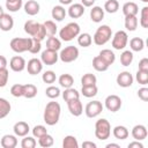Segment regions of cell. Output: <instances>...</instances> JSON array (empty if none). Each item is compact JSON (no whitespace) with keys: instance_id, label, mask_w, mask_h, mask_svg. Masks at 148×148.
Returning <instances> with one entry per match:
<instances>
[{"instance_id":"cell-29","label":"cell","mask_w":148,"mask_h":148,"mask_svg":"<svg viewBox=\"0 0 148 148\" xmlns=\"http://www.w3.org/2000/svg\"><path fill=\"white\" fill-rule=\"evenodd\" d=\"M130 47H131V50L134 51V52H140V51H142L143 47H145V42H143V39L140 38V37H134V38H132V39L130 40Z\"/></svg>"},{"instance_id":"cell-63","label":"cell","mask_w":148,"mask_h":148,"mask_svg":"<svg viewBox=\"0 0 148 148\" xmlns=\"http://www.w3.org/2000/svg\"><path fill=\"white\" fill-rule=\"evenodd\" d=\"M6 1H9V0H6Z\"/></svg>"},{"instance_id":"cell-31","label":"cell","mask_w":148,"mask_h":148,"mask_svg":"<svg viewBox=\"0 0 148 148\" xmlns=\"http://www.w3.org/2000/svg\"><path fill=\"white\" fill-rule=\"evenodd\" d=\"M92 43V38L90 36V34L88 32H83V34H79L77 36V44L82 47H88L90 46Z\"/></svg>"},{"instance_id":"cell-14","label":"cell","mask_w":148,"mask_h":148,"mask_svg":"<svg viewBox=\"0 0 148 148\" xmlns=\"http://www.w3.org/2000/svg\"><path fill=\"white\" fill-rule=\"evenodd\" d=\"M67 106H68V110H69L71 114H73L74 117H79L83 112V106H82V103H81L80 98H75V99L68 101L67 102Z\"/></svg>"},{"instance_id":"cell-27","label":"cell","mask_w":148,"mask_h":148,"mask_svg":"<svg viewBox=\"0 0 148 148\" xmlns=\"http://www.w3.org/2000/svg\"><path fill=\"white\" fill-rule=\"evenodd\" d=\"M58 81H59L60 87H62V88H65V89H66V88H71V87L74 84V79H73V76H72L71 74H67V73L61 74V75L59 76Z\"/></svg>"},{"instance_id":"cell-42","label":"cell","mask_w":148,"mask_h":148,"mask_svg":"<svg viewBox=\"0 0 148 148\" xmlns=\"http://www.w3.org/2000/svg\"><path fill=\"white\" fill-rule=\"evenodd\" d=\"M118 9H119V2L117 0H108L104 3V10L110 13V14L117 13Z\"/></svg>"},{"instance_id":"cell-32","label":"cell","mask_w":148,"mask_h":148,"mask_svg":"<svg viewBox=\"0 0 148 148\" xmlns=\"http://www.w3.org/2000/svg\"><path fill=\"white\" fill-rule=\"evenodd\" d=\"M37 95V87L31 83L23 84V97L25 98H34Z\"/></svg>"},{"instance_id":"cell-19","label":"cell","mask_w":148,"mask_h":148,"mask_svg":"<svg viewBox=\"0 0 148 148\" xmlns=\"http://www.w3.org/2000/svg\"><path fill=\"white\" fill-rule=\"evenodd\" d=\"M68 15L72 18H79L84 14V6L81 3H73L68 8Z\"/></svg>"},{"instance_id":"cell-28","label":"cell","mask_w":148,"mask_h":148,"mask_svg":"<svg viewBox=\"0 0 148 148\" xmlns=\"http://www.w3.org/2000/svg\"><path fill=\"white\" fill-rule=\"evenodd\" d=\"M10 109H12L10 103H9L6 98L0 97V119L6 118V117L9 114Z\"/></svg>"},{"instance_id":"cell-36","label":"cell","mask_w":148,"mask_h":148,"mask_svg":"<svg viewBox=\"0 0 148 148\" xmlns=\"http://www.w3.org/2000/svg\"><path fill=\"white\" fill-rule=\"evenodd\" d=\"M97 91H98V89H97L96 84H94V86H83L82 89H81V94L87 98H91V97L96 96Z\"/></svg>"},{"instance_id":"cell-1","label":"cell","mask_w":148,"mask_h":148,"mask_svg":"<svg viewBox=\"0 0 148 148\" xmlns=\"http://www.w3.org/2000/svg\"><path fill=\"white\" fill-rule=\"evenodd\" d=\"M60 113H61L60 104L58 102H53V101L52 102H49L46 104V106H45L44 114H43L44 121L46 123V125L53 126V125H56L59 121Z\"/></svg>"},{"instance_id":"cell-44","label":"cell","mask_w":148,"mask_h":148,"mask_svg":"<svg viewBox=\"0 0 148 148\" xmlns=\"http://www.w3.org/2000/svg\"><path fill=\"white\" fill-rule=\"evenodd\" d=\"M135 79H136L139 84L146 86L148 83V71H140V69H138Z\"/></svg>"},{"instance_id":"cell-55","label":"cell","mask_w":148,"mask_h":148,"mask_svg":"<svg viewBox=\"0 0 148 148\" xmlns=\"http://www.w3.org/2000/svg\"><path fill=\"white\" fill-rule=\"evenodd\" d=\"M128 148H143V145H142L140 141L135 140V141L128 143Z\"/></svg>"},{"instance_id":"cell-18","label":"cell","mask_w":148,"mask_h":148,"mask_svg":"<svg viewBox=\"0 0 148 148\" xmlns=\"http://www.w3.org/2000/svg\"><path fill=\"white\" fill-rule=\"evenodd\" d=\"M121 9H123V14L125 16H136V14L139 13V7L133 1L125 2L123 5V8Z\"/></svg>"},{"instance_id":"cell-46","label":"cell","mask_w":148,"mask_h":148,"mask_svg":"<svg viewBox=\"0 0 148 148\" xmlns=\"http://www.w3.org/2000/svg\"><path fill=\"white\" fill-rule=\"evenodd\" d=\"M45 95H46L49 98L54 99V98H57V97L60 96V89H59L58 87L50 86V87L46 88V90H45Z\"/></svg>"},{"instance_id":"cell-62","label":"cell","mask_w":148,"mask_h":148,"mask_svg":"<svg viewBox=\"0 0 148 148\" xmlns=\"http://www.w3.org/2000/svg\"><path fill=\"white\" fill-rule=\"evenodd\" d=\"M142 2H148V0H141Z\"/></svg>"},{"instance_id":"cell-5","label":"cell","mask_w":148,"mask_h":148,"mask_svg":"<svg viewBox=\"0 0 148 148\" xmlns=\"http://www.w3.org/2000/svg\"><path fill=\"white\" fill-rule=\"evenodd\" d=\"M31 44H32V38L31 37H25V38L15 37V38H13L10 40L9 46H10V49L14 52H16V53H23V52H27V51L30 50Z\"/></svg>"},{"instance_id":"cell-33","label":"cell","mask_w":148,"mask_h":148,"mask_svg":"<svg viewBox=\"0 0 148 148\" xmlns=\"http://www.w3.org/2000/svg\"><path fill=\"white\" fill-rule=\"evenodd\" d=\"M43 25H44V29H45V35L47 36V37H51V36H54L56 34H57V24L53 22V21H51V20H49V21H45L44 23H43Z\"/></svg>"},{"instance_id":"cell-35","label":"cell","mask_w":148,"mask_h":148,"mask_svg":"<svg viewBox=\"0 0 148 148\" xmlns=\"http://www.w3.org/2000/svg\"><path fill=\"white\" fill-rule=\"evenodd\" d=\"M92 67L97 71V72H105L109 66L105 64V61L99 57V56H96L94 59H92Z\"/></svg>"},{"instance_id":"cell-22","label":"cell","mask_w":148,"mask_h":148,"mask_svg":"<svg viewBox=\"0 0 148 148\" xmlns=\"http://www.w3.org/2000/svg\"><path fill=\"white\" fill-rule=\"evenodd\" d=\"M0 145L2 148H15L17 146V139L16 135H12V134H6L1 138Z\"/></svg>"},{"instance_id":"cell-15","label":"cell","mask_w":148,"mask_h":148,"mask_svg":"<svg viewBox=\"0 0 148 148\" xmlns=\"http://www.w3.org/2000/svg\"><path fill=\"white\" fill-rule=\"evenodd\" d=\"M25 66H27V64H25L24 58H22L20 56L13 57L10 59V61H9V67L14 72H22V71H24Z\"/></svg>"},{"instance_id":"cell-30","label":"cell","mask_w":148,"mask_h":148,"mask_svg":"<svg viewBox=\"0 0 148 148\" xmlns=\"http://www.w3.org/2000/svg\"><path fill=\"white\" fill-rule=\"evenodd\" d=\"M62 98L65 102H68V101H72V99H75V98H80V92L74 89V88H66L62 92Z\"/></svg>"},{"instance_id":"cell-4","label":"cell","mask_w":148,"mask_h":148,"mask_svg":"<svg viewBox=\"0 0 148 148\" xmlns=\"http://www.w3.org/2000/svg\"><path fill=\"white\" fill-rule=\"evenodd\" d=\"M80 34V25L76 22H69L59 31V37L64 42H69L77 37Z\"/></svg>"},{"instance_id":"cell-39","label":"cell","mask_w":148,"mask_h":148,"mask_svg":"<svg viewBox=\"0 0 148 148\" xmlns=\"http://www.w3.org/2000/svg\"><path fill=\"white\" fill-rule=\"evenodd\" d=\"M38 143L43 148H49V147H52L53 146L54 140H53V136L52 135H50L49 133H46L45 135H43L42 138L38 139Z\"/></svg>"},{"instance_id":"cell-53","label":"cell","mask_w":148,"mask_h":148,"mask_svg":"<svg viewBox=\"0 0 148 148\" xmlns=\"http://www.w3.org/2000/svg\"><path fill=\"white\" fill-rule=\"evenodd\" d=\"M138 96H139V98H140L141 101L147 102V101H148V88H146V87L140 88V89L138 90Z\"/></svg>"},{"instance_id":"cell-24","label":"cell","mask_w":148,"mask_h":148,"mask_svg":"<svg viewBox=\"0 0 148 148\" xmlns=\"http://www.w3.org/2000/svg\"><path fill=\"white\" fill-rule=\"evenodd\" d=\"M112 134H113V136H114L116 139H118V140H125V139L128 138L130 132H128V130H127L125 126L118 125V126H116V127L113 128Z\"/></svg>"},{"instance_id":"cell-9","label":"cell","mask_w":148,"mask_h":148,"mask_svg":"<svg viewBox=\"0 0 148 148\" xmlns=\"http://www.w3.org/2000/svg\"><path fill=\"white\" fill-rule=\"evenodd\" d=\"M103 111V104L99 101H91L86 105L84 112L88 118H95Z\"/></svg>"},{"instance_id":"cell-13","label":"cell","mask_w":148,"mask_h":148,"mask_svg":"<svg viewBox=\"0 0 148 148\" xmlns=\"http://www.w3.org/2000/svg\"><path fill=\"white\" fill-rule=\"evenodd\" d=\"M133 76L130 72L127 71H124L121 73L118 74L117 76V83L119 87H123V88H127V87H131L133 84Z\"/></svg>"},{"instance_id":"cell-56","label":"cell","mask_w":148,"mask_h":148,"mask_svg":"<svg viewBox=\"0 0 148 148\" xmlns=\"http://www.w3.org/2000/svg\"><path fill=\"white\" fill-rule=\"evenodd\" d=\"M82 147L83 148H96V143L92 141H83Z\"/></svg>"},{"instance_id":"cell-51","label":"cell","mask_w":148,"mask_h":148,"mask_svg":"<svg viewBox=\"0 0 148 148\" xmlns=\"http://www.w3.org/2000/svg\"><path fill=\"white\" fill-rule=\"evenodd\" d=\"M9 79V72L7 68H1L0 69V88H3Z\"/></svg>"},{"instance_id":"cell-43","label":"cell","mask_w":148,"mask_h":148,"mask_svg":"<svg viewBox=\"0 0 148 148\" xmlns=\"http://www.w3.org/2000/svg\"><path fill=\"white\" fill-rule=\"evenodd\" d=\"M133 61V53L132 51L130 50H126L124 51L121 54H120V64L123 66H130Z\"/></svg>"},{"instance_id":"cell-48","label":"cell","mask_w":148,"mask_h":148,"mask_svg":"<svg viewBox=\"0 0 148 148\" xmlns=\"http://www.w3.org/2000/svg\"><path fill=\"white\" fill-rule=\"evenodd\" d=\"M46 133H47V130H46V127L43 126V125H36V126L32 128V135H34L35 138H37V139L42 138V136L45 135Z\"/></svg>"},{"instance_id":"cell-45","label":"cell","mask_w":148,"mask_h":148,"mask_svg":"<svg viewBox=\"0 0 148 148\" xmlns=\"http://www.w3.org/2000/svg\"><path fill=\"white\" fill-rule=\"evenodd\" d=\"M57 79V75L53 71H46L43 73L42 75V80L44 83H47V84H52Z\"/></svg>"},{"instance_id":"cell-34","label":"cell","mask_w":148,"mask_h":148,"mask_svg":"<svg viewBox=\"0 0 148 148\" xmlns=\"http://www.w3.org/2000/svg\"><path fill=\"white\" fill-rule=\"evenodd\" d=\"M46 49H50V50H53V51H59L61 49L60 39L54 37V36L49 37L47 40H46Z\"/></svg>"},{"instance_id":"cell-59","label":"cell","mask_w":148,"mask_h":148,"mask_svg":"<svg viewBox=\"0 0 148 148\" xmlns=\"http://www.w3.org/2000/svg\"><path fill=\"white\" fill-rule=\"evenodd\" d=\"M106 148H120V146L117 143H109L106 145Z\"/></svg>"},{"instance_id":"cell-16","label":"cell","mask_w":148,"mask_h":148,"mask_svg":"<svg viewBox=\"0 0 148 148\" xmlns=\"http://www.w3.org/2000/svg\"><path fill=\"white\" fill-rule=\"evenodd\" d=\"M132 136L134 140H138V141H142L147 138L148 135V132H147V128L145 125H135L133 128H132Z\"/></svg>"},{"instance_id":"cell-57","label":"cell","mask_w":148,"mask_h":148,"mask_svg":"<svg viewBox=\"0 0 148 148\" xmlns=\"http://www.w3.org/2000/svg\"><path fill=\"white\" fill-rule=\"evenodd\" d=\"M96 0H81V5H83L84 7H91L95 3Z\"/></svg>"},{"instance_id":"cell-20","label":"cell","mask_w":148,"mask_h":148,"mask_svg":"<svg viewBox=\"0 0 148 148\" xmlns=\"http://www.w3.org/2000/svg\"><path fill=\"white\" fill-rule=\"evenodd\" d=\"M14 27V20L9 14H3L0 17V30L2 31H10Z\"/></svg>"},{"instance_id":"cell-17","label":"cell","mask_w":148,"mask_h":148,"mask_svg":"<svg viewBox=\"0 0 148 148\" xmlns=\"http://www.w3.org/2000/svg\"><path fill=\"white\" fill-rule=\"evenodd\" d=\"M13 131H14L16 136H22L23 138V136L28 135V133L30 131V127L25 121H17V123H15V125L13 127Z\"/></svg>"},{"instance_id":"cell-41","label":"cell","mask_w":148,"mask_h":148,"mask_svg":"<svg viewBox=\"0 0 148 148\" xmlns=\"http://www.w3.org/2000/svg\"><path fill=\"white\" fill-rule=\"evenodd\" d=\"M81 83H82V87L83 86H94L97 83V77L92 73H86L81 77Z\"/></svg>"},{"instance_id":"cell-37","label":"cell","mask_w":148,"mask_h":148,"mask_svg":"<svg viewBox=\"0 0 148 148\" xmlns=\"http://www.w3.org/2000/svg\"><path fill=\"white\" fill-rule=\"evenodd\" d=\"M138 17L136 16H125V28L128 31H134L138 28Z\"/></svg>"},{"instance_id":"cell-58","label":"cell","mask_w":148,"mask_h":148,"mask_svg":"<svg viewBox=\"0 0 148 148\" xmlns=\"http://www.w3.org/2000/svg\"><path fill=\"white\" fill-rule=\"evenodd\" d=\"M7 67V59L3 56H0V69Z\"/></svg>"},{"instance_id":"cell-40","label":"cell","mask_w":148,"mask_h":148,"mask_svg":"<svg viewBox=\"0 0 148 148\" xmlns=\"http://www.w3.org/2000/svg\"><path fill=\"white\" fill-rule=\"evenodd\" d=\"M22 6H23V1L22 0H9V1H6V8L12 13H15V12L20 10Z\"/></svg>"},{"instance_id":"cell-49","label":"cell","mask_w":148,"mask_h":148,"mask_svg":"<svg viewBox=\"0 0 148 148\" xmlns=\"http://www.w3.org/2000/svg\"><path fill=\"white\" fill-rule=\"evenodd\" d=\"M140 24L142 28L147 29L148 28V7L145 6L141 9V17H140Z\"/></svg>"},{"instance_id":"cell-21","label":"cell","mask_w":148,"mask_h":148,"mask_svg":"<svg viewBox=\"0 0 148 148\" xmlns=\"http://www.w3.org/2000/svg\"><path fill=\"white\" fill-rule=\"evenodd\" d=\"M39 8H40L39 3L37 1H35V0H28L24 3V12L30 16L37 15L39 13Z\"/></svg>"},{"instance_id":"cell-3","label":"cell","mask_w":148,"mask_h":148,"mask_svg":"<svg viewBox=\"0 0 148 148\" xmlns=\"http://www.w3.org/2000/svg\"><path fill=\"white\" fill-rule=\"evenodd\" d=\"M112 37V30L109 25L106 24H103L101 27L97 28V30L95 31L94 34V37H92V40L96 45L101 46V45H104L106 44Z\"/></svg>"},{"instance_id":"cell-50","label":"cell","mask_w":148,"mask_h":148,"mask_svg":"<svg viewBox=\"0 0 148 148\" xmlns=\"http://www.w3.org/2000/svg\"><path fill=\"white\" fill-rule=\"evenodd\" d=\"M10 94L14 97H22L23 96V84L16 83L14 86H12L10 88Z\"/></svg>"},{"instance_id":"cell-61","label":"cell","mask_w":148,"mask_h":148,"mask_svg":"<svg viewBox=\"0 0 148 148\" xmlns=\"http://www.w3.org/2000/svg\"><path fill=\"white\" fill-rule=\"evenodd\" d=\"M3 14H5V12H3V9H2V7L0 6V17H1V16H2Z\"/></svg>"},{"instance_id":"cell-12","label":"cell","mask_w":148,"mask_h":148,"mask_svg":"<svg viewBox=\"0 0 148 148\" xmlns=\"http://www.w3.org/2000/svg\"><path fill=\"white\" fill-rule=\"evenodd\" d=\"M28 73L30 75H37L42 72L43 69V62L40 61V59H37V58H32L28 61L27 66H25Z\"/></svg>"},{"instance_id":"cell-10","label":"cell","mask_w":148,"mask_h":148,"mask_svg":"<svg viewBox=\"0 0 148 148\" xmlns=\"http://www.w3.org/2000/svg\"><path fill=\"white\" fill-rule=\"evenodd\" d=\"M59 59V54L57 53V51L46 49L42 52L40 54V61L43 62V65H47V66H52L54 65Z\"/></svg>"},{"instance_id":"cell-54","label":"cell","mask_w":148,"mask_h":148,"mask_svg":"<svg viewBox=\"0 0 148 148\" xmlns=\"http://www.w3.org/2000/svg\"><path fill=\"white\" fill-rule=\"evenodd\" d=\"M139 69L140 71H148V59L147 58H142L139 61Z\"/></svg>"},{"instance_id":"cell-2","label":"cell","mask_w":148,"mask_h":148,"mask_svg":"<svg viewBox=\"0 0 148 148\" xmlns=\"http://www.w3.org/2000/svg\"><path fill=\"white\" fill-rule=\"evenodd\" d=\"M24 31L29 36H31V38L40 40V42L46 37L44 25L38 23V22H36V21H34V20H28L24 23Z\"/></svg>"},{"instance_id":"cell-7","label":"cell","mask_w":148,"mask_h":148,"mask_svg":"<svg viewBox=\"0 0 148 148\" xmlns=\"http://www.w3.org/2000/svg\"><path fill=\"white\" fill-rule=\"evenodd\" d=\"M79 57V49L74 45H69L66 46L65 49H62L59 53V59L62 62H73L77 59Z\"/></svg>"},{"instance_id":"cell-8","label":"cell","mask_w":148,"mask_h":148,"mask_svg":"<svg viewBox=\"0 0 148 148\" xmlns=\"http://www.w3.org/2000/svg\"><path fill=\"white\" fill-rule=\"evenodd\" d=\"M127 42H128V36H127V32L124 31V30H119L114 34L113 38H112V47L114 50H124L127 45Z\"/></svg>"},{"instance_id":"cell-38","label":"cell","mask_w":148,"mask_h":148,"mask_svg":"<svg viewBox=\"0 0 148 148\" xmlns=\"http://www.w3.org/2000/svg\"><path fill=\"white\" fill-rule=\"evenodd\" d=\"M62 147L64 148H79L76 138L73 135H66L62 140Z\"/></svg>"},{"instance_id":"cell-52","label":"cell","mask_w":148,"mask_h":148,"mask_svg":"<svg viewBox=\"0 0 148 148\" xmlns=\"http://www.w3.org/2000/svg\"><path fill=\"white\" fill-rule=\"evenodd\" d=\"M40 49H42L40 40H37V39H34L32 38V44H31V47H30L29 52L32 53V54H36V53H38L40 51Z\"/></svg>"},{"instance_id":"cell-47","label":"cell","mask_w":148,"mask_h":148,"mask_svg":"<svg viewBox=\"0 0 148 148\" xmlns=\"http://www.w3.org/2000/svg\"><path fill=\"white\" fill-rule=\"evenodd\" d=\"M37 145L36 140L32 136H23L22 141H21V147L22 148H35Z\"/></svg>"},{"instance_id":"cell-6","label":"cell","mask_w":148,"mask_h":148,"mask_svg":"<svg viewBox=\"0 0 148 148\" xmlns=\"http://www.w3.org/2000/svg\"><path fill=\"white\" fill-rule=\"evenodd\" d=\"M111 135V125L105 118H101L95 124V136L98 140H106Z\"/></svg>"},{"instance_id":"cell-26","label":"cell","mask_w":148,"mask_h":148,"mask_svg":"<svg viewBox=\"0 0 148 148\" xmlns=\"http://www.w3.org/2000/svg\"><path fill=\"white\" fill-rule=\"evenodd\" d=\"M98 56L105 61V64H106L108 66L112 65V64L114 62V60H116V56H114V53H113L111 50H109V49H104V50H102V51L99 52Z\"/></svg>"},{"instance_id":"cell-25","label":"cell","mask_w":148,"mask_h":148,"mask_svg":"<svg viewBox=\"0 0 148 148\" xmlns=\"http://www.w3.org/2000/svg\"><path fill=\"white\" fill-rule=\"evenodd\" d=\"M66 9L62 7V6H54L52 8V12H51V15H52V18H54L56 21L58 22H61L65 16H66Z\"/></svg>"},{"instance_id":"cell-60","label":"cell","mask_w":148,"mask_h":148,"mask_svg":"<svg viewBox=\"0 0 148 148\" xmlns=\"http://www.w3.org/2000/svg\"><path fill=\"white\" fill-rule=\"evenodd\" d=\"M72 1H73V0H59V2H60L61 5H65V6H66V5H71Z\"/></svg>"},{"instance_id":"cell-11","label":"cell","mask_w":148,"mask_h":148,"mask_svg":"<svg viewBox=\"0 0 148 148\" xmlns=\"http://www.w3.org/2000/svg\"><path fill=\"white\" fill-rule=\"evenodd\" d=\"M105 108L111 112H117L121 108V98L117 95H109L104 101Z\"/></svg>"},{"instance_id":"cell-23","label":"cell","mask_w":148,"mask_h":148,"mask_svg":"<svg viewBox=\"0 0 148 148\" xmlns=\"http://www.w3.org/2000/svg\"><path fill=\"white\" fill-rule=\"evenodd\" d=\"M90 18L95 23H99L104 18V9L99 6H94L90 9Z\"/></svg>"}]
</instances>
